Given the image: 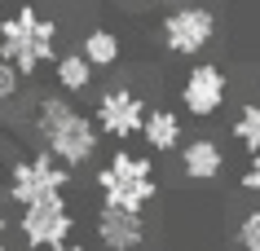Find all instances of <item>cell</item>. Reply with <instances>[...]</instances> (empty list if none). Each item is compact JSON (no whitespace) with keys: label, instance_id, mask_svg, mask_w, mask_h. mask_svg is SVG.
Listing matches in <instances>:
<instances>
[{"label":"cell","instance_id":"obj_1","mask_svg":"<svg viewBox=\"0 0 260 251\" xmlns=\"http://www.w3.org/2000/svg\"><path fill=\"white\" fill-rule=\"evenodd\" d=\"M31 132H36V141H40V150L49 154L53 163H62L67 172L93 163L97 146H102L97 124L71 97H62V93L36 97V106H31Z\"/></svg>","mask_w":260,"mask_h":251},{"label":"cell","instance_id":"obj_2","mask_svg":"<svg viewBox=\"0 0 260 251\" xmlns=\"http://www.w3.org/2000/svg\"><path fill=\"white\" fill-rule=\"evenodd\" d=\"M0 62L27 80L36 70L57 62V18H49L36 5H18L0 18Z\"/></svg>","mask_w":260,"mask_h":251},{"label":"cell","instance_id":"obj_3","mask_svg":"<svg viewBox=\"0 0 260 251\" xmlns=\"http://www.w3.org/2000/svg\"><path fill=\"white\" fill-rule=\"evenodd\" d=\"M97 194L102 207H119V211H141L159 198V172H154L150 154H133V150H115L106 163L97 167Z\"/></svg>","mask_w":260,"mask_h":251},{"label":"cell","instance_id":"obj_4","mask_svg":"<svg viewBox=\"0 0 260 251\" xmlns=\"http://www.w3.org/2000/svg\"><path fill=\"white\" fill-rule=\"evenodd\" d=\"M67 185H71V172L62 163H53L44 150L18 154L5 172V198L18 207H36L44 198H67Z\"/></svg>","mask_w":260,"mask_h":251},{"label":"cell","instance_id":"obj_5","mask_svg":"<svg viewBox=\"0 0 260 251\" xmlns=\"http://www.w3.org/2000/svg\"><path fill=\"white\" fill-rule=\"evenodd\" d=\"M220 35V14L212 5H172L159 18V40L172 57H199Z\"/></svg>","mask_w":260,"mask_h":251},{"label":"cell","instance_id":"obj_6","mask_svg":"<svg viewBox=\"0 0 260 251\" xmlns=\"http://www.w3.org/2000/svg\"><path fill=\"white\" fill-rule=\"evenodd\" d=\"M14 229L27 251H57L75 238V211L67 198H44L36 207H18Z\"/></svg>","mask_w":260,"mask_h":251},{"label":"cell","instance_id":"obj_7","mask_svg":"<svg viewBox=\"0 0 260 251\" xmlns=\"http://www.w3.org/2000/svg\"><path fill=\"white\" fill-rule=\"evenodd\" d=\"M146 97H141L133 84H110V88H102L97 93V106H93V119L97 132L110 141H133L141 137V124H146Z\"/></svg>","mask_w":260,"mask_h":251},{"label":"cell","instance_id":"obj_8","mask_svg":"<svg viewBox=\"0 0 260 251\" xmlns=\"http://www.w3.org/2000/svg\"><path fill=\"white\" fill-rule=\"evenodd\" d=\"M177 97H181V111L185 115L212 119V115H220L225 97H230V70L220 66V62H194L185 70V80H181Z\"/></svg>","mask_w":260,"mask_h":251},{"label":"cell","instance_id":"obj_9","mask_svg":"<svg viewBox=\"0 0 260 251\" xmlns=\"http://www.w3.org/2000/svg\"><path fill=\"white\" fill-rule=\"evenodd\" d=\"M93 238L102 251H141L150 238V225L141 211H119V207H97L93 216Z\"/></svg>","mask_w":260,"mask_h":251},{"label":"cell","instance_id":"obj_10","mask_svg":"<svg viewBox=\"0 0 260 251\" xmlns=\"http://www.w3.org/2000/svg\"><path fill=\"white\" fill-rule=\"evenodd\" d=\"M177 167H181L185 181L212 185V181H220V172H225V146H220L216 137H190L177 150Z\"/></svg>","mask_w":260,"mask_h":251},{"label":"cell","instance_id":"obj_11","mask_svg":"<svg viewBox=\"0 0 260 251\" xmlns=\"http://www.w3.org/2000/svg\"><path fill=\"white\" fill-rule=\"evenodd\" d=\"M141 141H146V154H177L185 146V119L172 106H150L141 124Z\"/></svg>","mask_w":260,"mask_h":251},{"label":"cell","instance_id":"obj_12","mask_svg":"<svg viewBox=\"0 0 260 251\" xmlns=\"http://www.w3.org/2000/svg\"><path fill=\"white\" fill-rule=\"evenodd\" d=\"M75 53H80L93 70H106V66H119L123 62V40L110 27H88L84 40L75 44Z\"/></svg>","mask_w":260,"mask_h":251},{"label":"cell","instance_id":"obj_13","mask_svg":"<svg viewBox=\"0 0 260 251\" xmlns=\"http://www.w3.org/2000/svg\"><path fill=\"white\" fill-rule=\"evenodd\" d=\"M53 80H57V93L62 97H84L88 88H93V80H97V70L84 62L75 49L71 53H57V62H53Z\"/></svg>","mask_w":260,"mask_h":251},{"label":"cell","instance_id":"obj_14","mask_svg":"<svg viewBox=\"0 0 260 251\" xmlns=\"http://www.w3.org/2000/svg\"><path fill=\"white\" fill-rule=\"evenodd\" d=\"M230 132H234V141H238V146L256 159V154H260V97H251V101H243V106H238Z\"/></svg>","mask_w":260,"mask_h":251},{"label":"cell","instance_id":"obj_15","mask_svg":"<svg viewBox=\"0 0 260 251\" xmlns=\"http://www.w3.org/2000/svg\"><path fill=\"white\" fill-rule=\"evenodd\" d=\"M234 238H238V251H260V207H251V211L238 216Z\"/></svg>","mask_w":260,"mask_h":251},{"label":"cell","instance_id":"obj_16","mask_svg":"<svg viewBox=\"0 0 260 251\" xmlns=\"http://www.w3.org/2000/svg\"><path fill=\"white\" fill-rule=\"evenodd\" d=\"M18 97H22V75L9 62H0V106H14Z\"/></svg>","mask_w":260,"mask_h":251},{"label":"cell","instance_id":"obj_17","mask_svg":"<svg viewBox=\"0 0 260 251\" xmlns=\"http://www.w3.org/2000/svg\"><path fill=\"white\" fill-rule=\"evenodd\" d=\"M238 185H243V194L251 198V207H260V154L247 163V172H243V181H238Z\"/></svg>","mask_w":260,"mask_h":251},{"label":"cell","instance_id":"obj_18","mask_svg":"<svg viewBox=\"0 0 260 251\" xmlns=\"http://www.w3.org/2000/svg\"><path fill=\"white\" fill-rule=\"evenodd\" d=\"M9 229H14V225H9V216L0 211V251H9Z\"/></svg>","mask_w":260,"mask_h":251},{"label":"cell","instance_id":"obj_19","mask_svg":"<svg viewBox=\"0 0 260 251\" xmlns=\"http://www.w3.org/2000/svg\"><path fill=\"white\" fill-rule=\"evenodd\" d=\"M57 251H88V247H84V242H75V238H71L67 247H57Z\"/></svg>","mask_w":260,"mask_h":251},{"label":"cell","instance_id":"obj_20","mask_svg":"<svg viewBox=\"0 0 260 251\" xmlns=\"http://www.w3.org/2000/svg\"><path fill=\"white\" fill-rule=\"evenodd\" d=\"M0 150H5V119H0Z\"/></svg>","mask_w":260,"mask_h":251},{"label":"cell","instance_id":"obj_21","mask_svg":"<svg viewBox=\"0 0 260 251\" xmlns=\"http://www.w3.org/2000/svg\"><path fill=\"white\" fill-rule=\"evenodd\" d=\"M212 251H238V247H212Z\"/></svg>","mask_w":260,"mask_h":251}]
</instances>
